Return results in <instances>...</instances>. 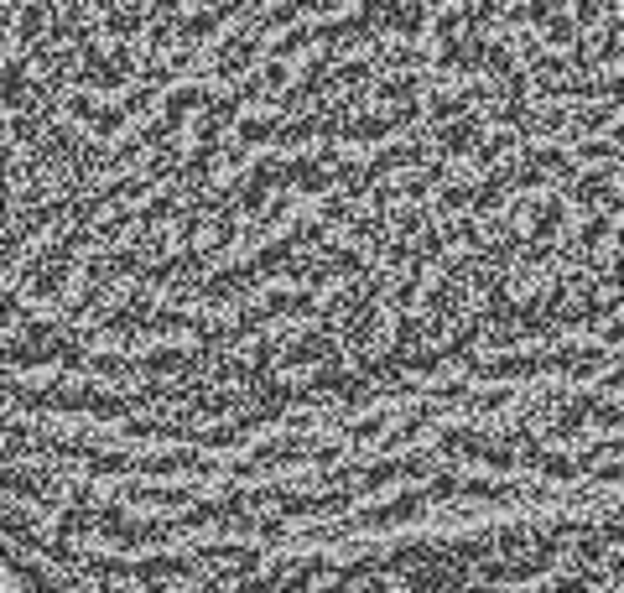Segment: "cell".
I'll return each mask as SVG.
<instances>
[{
	"label": "cell",
	"mask_w": 624,
	"mask_h": 593,
	"mask_svg": "<svg viewBox=\"0 0 624 593\" xmlns=\"http://www.w3.org/2000/svg\"><path fill=\"white\" fill-rule=\"evenodd\" d=\"M0 578L619 593V0H0Z\"/></svg>",
	"instance_id": "cell-1"
}]
</instances>
